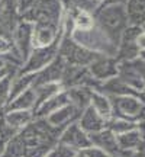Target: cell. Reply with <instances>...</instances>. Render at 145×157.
Listing matches in <instances>:
<instances>
[{
    "instance_id": "cell-3",
    "label": "cell",
    "mask_w": 145,
    "mask_h": 157,
    "mask_svg": "<svg viewBox=\"0 0 145 157\" xmlns=\"http://www.w3.org/2000/svg\"><path fill=\"white\" fill-rule=\"evenodd\" d=\"M102 54H96L93 51L84 48L71 39V35L62 32L58 47V57L64 60L68 66H80V67H89L91 63Z\"/></svg>"
},
{
    "instance_id": "cell-20",
    "label": "cell",
    "mask_w": 145,
    "mask_h": 157,
    "mask_svg": "<svg viewBox=\"0 0 145 157\" xmlns=\"http://www.w3.org/2000/svg\"><path fill=\"white\" fill-rule=\"evenodd\" d=\"M34 84H35V73L16 71L10 77V99H13L17 95H20L25 90L32 89Z\"/></svg>"
},
{
    "instance_id": "cell-26",
    "label": "cell",
    "mask_w": 145,
    "mask_h": 157,
    "mask_svg": "<svg viewBox=\"0 0 145 157\" xmlns=\"http://www.w3.org/2000/svg\"><path fill=\"white\" fill-rule=\"evenodd\" d=\"M28 156V147L22 140V137L16 134L6 147L5 153L2 157H26Z\"/></svg>"
},
{
    "instance_id": "cell-27",
    "label": "cell",
    "mask_w": 145,
    "mask_h": 157,
    "mask_svg": "<svg viewBox=\"0 0 145 157\" xmlns=\"http://www.w3.org/2000/svg\"><path fill=\"white\" fill-rule=\"evenodd\" d=\"M107 128L110 129L115 135H119L123 134V132H128L131 129L138 128V122L128 121V119H123V118H112L107 122Z\"/></svg>"
},
{
    "instance_id": "cell-12",
    "label": "cell",
    "mask_w": 145,
    "mask_h": 157,
    "mask_svg": "<svg viewBox=\"0 0 145 157\" xmlns=\"http://www.w3.org/2000/svg\"><path fill=\"white\" fill-rule=\"evenodd\" d=\"M117 77L122 80L125 84H128L132 90H135L136 93H142L145 89L144 78L141 76V73L136 70L132 61H123L119 63L117 66Z\"/></svg>"
},
{
    "instance_id": "cell-23",
    "label": "cell",
    "mask_w": 145,
    "mask_h": 157,
    "mask_svg": "<svg viewBox=\"0 0 145 157\" xmlns=\"http://www.w3.org/2000/svg\"><path fill=\"white\" fill-rule=\"evenodd\" d=\"M34 90H35V96H36V106H35V109H36L41 103H44L50 98L55 96L57 93H60L61 90H64V87L58 82H50V83L35 84Z\"/></svg>"
},
{
    "instance_id": "cell-29",
    "label": "cell",
    "mask_w": 145,
    "mask_h": 157,
    "mask_svg": "<svg viewBox=\"0 0 145 157\" xmlns=\"http://www.w3.org/2000/svg\"><path fill=\"white\" fill-rule=\"evenodd\" d=\"M10 101V77L0 82V117L5 113Z\"/></svg>"
},
{
    "instance_id": "cell-30",
    "label": "cell",
    "mask_w": 145,
    "mask_h": 157,
    "mask_svg": "<svg viewBox=\"0 0 145 157\" xmlns=\"http://www.w3.org/2000/svg\"><path fill=\"white\" fill-rule=\"evenodd\" d=\"M76 154H77L76 150H72L71 147H68L58 141L55 146L45 154V157H76Z\"/></svg>"
},
{
    "instance_id": "cell-7",
    "label": "cell",
    "mask_w": 145,
    "mask_h": 157,
    "mask_svg": "<svg viewBox=\"0 0 145 157\" xmlns=\"http://www.w3.org/2000/svg\"><path fill=\"white\" fill-rule=\"evenodd\" d=\"M12 42L15 45L17 54L25 63L31 51L34 50V23L28 22L25 19H19L16 28L13 31V35H12Z\"/></svg>"
},
{
    "instance_id": "cell-40",
    "label": "cell",
    "mask_w": 145,
    "mask_h": 157,
    "mask_svg": "<svg viewBox=\"0 0 145 157\" xmlns=\"http://www.w3.org/2000/svg\"><path fill=\"white\" fill-rule=\"evenodd\" d=\"M76 157H86V156H84V154H83V153H81V151H77V154H76Z\"/></svg>"
},
{
    "instance_id": "cell-42",
    "label": "cell",
    "mask_w": 145,
    "mask_h": 157,
    "mask_svg": "<svg viewBox=\"0 0 145 157\" xmlns=\"http://www.w3.org/2000/svg\"><path fill=\"white\" fill-rule=\"evenodd\" d=\"M142 29H144V31H145V23H144V25H142Z\"/></svg>"
},
{
    "instance_id": "cell-32",
    "label": "cell",
    "mask_w": 145,
    "mask_h": 157,
    "mask_svg": "<svg viewBox=\"0 0 145 157\" xmlns=\"http://www.w3.org/2000/svg\"><path fill=\"white\" fill-rule=\"evenodd\" d=\"M9 52H17L15 50V45L12 42V39H7L5 36H0V56L9 54Z\"/></svg>"
},
{
    "instance_id": "cell-2",
    "label": "cell",
    "mask_w": 145,
    "mask_h": 157,
    "mask_svg": "<svg viewBox=\"0 0 145 157\" xmlns=\"http://www.w3.org/2000/svg\"><path fill=\"white\" fill-rule=\"evenodd\" d=\"M71 39L96 54L116 57L117 45L97 26V23L89 29H72Z\"/></svg>"
},
{
    "instance_id": "cell-41",
    "label": "cell",
    "mask_w": 145,
    "mask_h": 157,
    "mask_svg": "<svg viewBox=\"0 0 145 157\" xmlns=\"http://www.w3.org/2000/svg\"><path fill=\"white\" fill-rule=\"evenodd\" d=\"M95 2H96V3H97V5H99V6H100L102 3H103V2H105V0H95Z\"/></svg>"
},
{
    "instance_id": "cell-36",
    "label": "cell",
    "mask_w": 145,
    "mask_h": 157,
    "mask_svg": "<svg viewBox=\"0 0 145 157\" xmlns=\"http://www.w3.org/2000/svg\"><path fill=\"white\" fill-rule=\"evenodd\" d=\"M136 44L139 47V50H145V31L142 29V32L139 34L138 39H136Z\"/></svg>"
},
{
    "instance_id": "cell-8",
    "label": "cell",
    "mask_w": 145,
    "mask_h": 157,
    "mask_svg": "<svg viewBox=\"0 0 145 157\" xmlns=\"http://www.w3.org/2000/svg\"><path fill=\"white\" fill-rule=\"evenodd\" d=\"M58 141L68 147H71L72 150H76V151H81V150L91 146L90 135L78 125V121L70 124L68 127L62 129Z\"/></svg>"
},
{
    "instance_id": "cell-39",
    "label": "cell",
    "mask_w": 145,
    "mask_h": 157,
    "mask_svg": "<svg viewBox=\"0 0 145 157\" xmlns=\"http://www.w3.org/2000/svg\"><path fill=\"white\" fill-rule=\"evenodd\" d=\"M138 58H141V60H144L145 61V50H141L139 51V57Z\"/></svg>"
},
{
    "instance_id": "cell-22",
    "label": "cell",
    "mask_w": 145,
    "mask_h": 157,
    "mask_svg": "<svg viewBox=\"0 0 145 157\" xmlns=\"http://www.w3.org/2000/svg\"><path fill=\"white\" fill-rule=\"evenodd\" d=\"M100 92H103L105 95L107 96H123V95H139V93H136L135 90H132L129 87L128 84H125L121 80V78L117 77H112L106 82H103L100 83L99 86V89Z\"/></svg>"
},
{
    "instance_id": "cell-17",
    "label": "cell",
    "mask_w": 145,
    "mask_h": 157,
    "mask_svg": "<svg viewBox=\"0 0 145 157\" xmlns=\"http://www.w3.org/2000/svg\"><path fill=\"white\" fill-rule=\"evenodd\" d=\"M2 117L6 121V124L17 132L25 127H28L35 119L34 111H6Z\"/></svg>"
},
{
    "instance_id": "cell-24",
    "label": "cell",
    "mask_w": 145,
    "mask_h": 157,
    "mask_svg": "<svg viewBox=\"0 0 145 157\" xmlns=\"http://www.w3.org/2000/svg\"><path fill=\"white\" fill-rule=\"evenodd\" d=\"M129 25L142 26L145 23V0H128L125 5Z\"/></svg>"
},
{
    "instance_id": "cell-4",
    "label": "cell",
    "mask_w": 145,
    "mask_h": 157,
    "mask_svg": "<svg viewBox=\"0 0 145 157\" xmlns=\"http://www.w3.org/2000/svg\"><path fill=\"white\" fill-rule=\"evenodd\" d=\"M113 108V118H123L138 122L145 118V102L141 95L109 96Z\"/></svg>"
},
{
    "instance_id": "cell-21",
    "label": "cell",
    "mask_w": 145,
    "mask_h": 157,
    "mask_svg": "<svg viewBox=\"0 0 145 157\" xmlns=\"http://www.w3.org/2000/svg\"><path fill=\"white\" fill-rule=\"evenodd\" d=\"M90 106L93 108L99 115H102V117L105 118L107 122L113 118V108H112L110 98L107 95H105L103 92H100V90H93Z\"/></svg>"
},
{
    "instance_id": "cell-25",
    "label": "cell",
    "mask_w": 145,
    "mask_h": 157,
    "mask_svg": "<svg viewBox=\"0 0 145 157\" xmlns=\"http://www.w3.org/2000/svg\"><path fill=\"white\" fill-rule=\"evenodd\" d=\"M139 47L136 42H129V41H119L116 51V60L119 63L123 61H134L139 57Z\"/></svg>"
},
{
    "instance_id": "cell-33",
    "label": "cell",
    "mask_w": 145,
    "mask_h": 157,
    "mask_svg": "<svg viewBox=\"0 0 145 157\" xmlns=\"http://www.w3.org/2000/svg\"><path fill=\"white\" fill-rule=\"evenodd\" d=\"M81 153H83L86 157H110L107 153H105L102 148H99V147H96V146L87 147V148L81 150Z\"/></svg>"
},
{
    "instance_id": "cell-16",
    "label": "cell",
    "mask_w": 145,
    "mask_h": 157,
    "mask_svg": "<svg viewBox=\"0 0 145 157\" xmlns=\"http://www.w3.org/2000/svg\"><path fill=\"white\" fill-rule=\"evenodd\" d=\"M65 103H70V99H68L67 92L64 89L60 93H57L55 96L50 98L48 101H45L44 103H41L34 111V115H35V118H46V117H50L51 113L55 112L57 109L64 106Z\"/></svg>"
},
{
    "instance_id": "cell-13",
    "label": "cell",
    "mask_w": 145,
    "mask_h": 157,
    "mask_svg": "<svg viewBox=\"0 0 145 157\" xmlns=\"http://www.w3.org/2000/svg\"><path fill=\"white\" fill-rule=\"evenodd\" d=\"M78 125L87 132V134H93L97 131H102L107 127V121L105 118L99 115L91 106H87L81 112V117L78 119Z\"/></svg>"
},
{
    "instance_id": "cell-5",
    "label": "cell",
    "mask_w": 145,
    "mask_h": 157,
    "mask_svg": "<svg viewBox=\"0 0 145 157\" xmlns=\"http://www.w3.org/2000/svg\"><path fill=\"white\" fill-rule=\"evenodd\" d=\"M64 13H65V9H64L62 0H41L32 10L20 16V19H25L32 23L51 22L61 25Z\"/></svg>"
},
{
    "instance_id": "cell-38",
    "label": "cell",
    "mask_w": 145,
    "mask_h": 157,
    "mask_svg": "<svg viewBox=\"0 0 145 157\" xmlns=\"http://www.w3.org/2000/svg\"><path fill=\"white\" fill-rule=\"evenodd\" d=\"M6 66H10V64H7V63L5 61V58L0 56V68H2V67H6Z\"/></svg>"
},
{
    "instance_id": "cell-9",
    "label": "cell",
    "mask_w": 145,
    "mask_h": 157,
    "mask_svg": "<svg viewBox=\"0 0 145 157\" xmlns=\"http://www.w3.org/2000/svg\"><path fill=\"white\" fill-rule=\"evenodd\" d=\"M117 66H119V61L116 60V57L99 56L89 66V71L96 82L103 83L112 77H116Z\"/></svg>"
},
{
    "instance_id": "cell-19",
    "label": "cell",
    "mask_w": 145,
    "mask_h": 157,
    "mask_svg": "<svg viewBox=\"0 0 145 157\" xmlns=\"http://www.w3.org/2000/svg\"><path fill=\"white\" fill-rule=\"evenodd\" d=\"M93 90L95 89H91L89 86H74V87L65 89V92H67V95H68L70 103L76 105L81 111H84L87 106H90Z\"/></svg>"
},
{
    "instance_id": "cell-31",
    "label": "cell",
    "mask_w": 145,
    "mask_h": 157,
    "mask_svg": "<svg viewBox=\"0 0 145 157\" xmlns=\"http://www.w3.org/2000/svg\"><path fill=\"white\" fill-rule=\"evenodd\" d=\"M39 2L41 0H15V7H16V12H17V15H19V17L26 15L29 10H32Z\"/></svg>"
},
{
    "instance_id": "cell-28",
    "label": "cell",
    "mask_w": 145,
    "mask_h": 157,
    "mask_svg": "<svg viewBox=\"0 0 145 157\" xmlns=\"http://www.w3.org/2000/svg\"><path fill=\"white\" fill-rule=\"evenodd\" d=\"M17 134V131L9 127L6 121L3 119V117H0V157L3 156V153H5L6 147L9 144V141Z\"/></svg>"
},
{
    "instance_id": "cell-10",
    "label": "cell",
    "mask_w": 145,
    "mask_h": 157,
    "mask_svg": "<svg viewBox=\"0 0 145 157\" xmlns=\"http://www.w3.org/2000/svg\"><path fill=\"white\" fill-rule=\"evenodd\" d=\"M81 109L77 108L76 105H72V103H65L64 106H61L60 109H57L54 113H51L50 117H46L45 119L48 121V122L54 127V128L62 129L68 127L70 124L72 122H77L80 117H81Z\"/></svg>"
},
{
    "instance_id": "cell-35",
    "label": "cell",
    "mask_w": 145,
    "mask_h": 157,
    "mask_svg": "<svg viewBox=\"0 0 145 157\" xmlns=\"http://www.w3.org/2000/svg\"><path fill=\"white\" fill-rule=\"evenodd\" d=\"M132 157H145V140L141 141V144L134 151V156Z\"/></svg>"
},
{
    "instance_id": "cell-34",
    "label": "cell",
    "mask_w": 145,
    "mask_h": 157,
    "mask_svg": "<svg viewBox=\"0 0 145 157\" xmlns=\"http://www.w3.org/2000/svg\"><path fill=\"white\" fill-rule=\"evenodd\" d=\"M132 63H134V66L136 67V70L141 73L142 78H144V83H145V61H144V60H141V58H136V60H134Z\"/></svg>"
},
{
    "instance_id": "cell-11",
    "label": "cell",
    "mask_w": 145,
    "mask_h": 157,
    "mask_svg": "<svg viewBox=\"0 0 145 157\" xmlns=\"http://www.w3.org/2000/svg\"><path fill=\"white\" fill-rule=\"evenodd\" d=\"M90 141H91V146H96V147H99V148H102L103 151L107 153L110 157H122L121 148L117 146L116 135L113 134L107 127L105 129H102V131L90 134Z\"/></svg>"
},
{
    "instance_id": "cell-1",
    "label": "cell",
    "mask_w": 145,
    "mask_h": 157,
    "mask_svg": "<svg viewBox=\"0 0 145 157\" xmlns=\"http://www.w3.org/2000/svg\"><path fill=\"white\" fill-rule=\"evenodd\" d=\"M93 15L97 26L115 44H119L121 35L129 25L126 7L123 5H100Z\"/></svg>"
},
{
    "instance_id": "cell-14",
    "label": "cell",
    "mask_w": 145,
    "mask_h": 157,
    "mask_svg": "<svg viewBox=\"0 0 145 157\" xmlns=\"http://www.w3.org/2000/svg\"><path fill=\"white\" fill-rule=\"evenodd\" d=\"M65 66L67 64L64 63V60L60 58V57H57L50 66H46L44 70L35 73V84L50 83V82H58V83H61V77H62Z\"/></svg>"
},
{
    "instance_id": "cell-15",
    "label": "cell",
    "mask_w": 145,
    "mask_h": 157,
    "mask_svg": "<svg viewBox=\"0 0 145 157\" xmlns=\"http://www.w3.org/2000/svg\"><path fill=\"white\" fill-rule=\"evenodd\" d=\"M116 140H117V146L121 148V153H122V157H132L134 151L138 148V146L141 144V141L144 138L141 135L139 129L135 128L128 131V132L116 135Z\"/></svg>"
},
{
    "instance_id": "cell-37",
    "label": "cell",
    "mask_w": 145,
    "mask_h": 157,
    "mask_svg": "<svg viewBox=\"0 0 145 157\" xmlns=\"http://www.w3.org/2000/svg\"><path fill=\"white\" fill-rule=\"evenodd\" d=\"M128 0H105L102 5H126Z\"/></svg>"
},
{
    "instance_id": "cell-18",
    "label": "cell",
    "mask_w": 145,
    "mask_h": 157,
    "mask_svg": "<svg viewBox=\"0 0 145 157\" xmlns=\"http://www.w3.org/2000/svg\"><path fill=\"white\" fill-rule=\"evenodd\" d=\"M35 106H36V96L32 87L10 99L6 111H35Z\"/></svg>"
},
{
    "instance_id": "cell-6",
    "label": "cell",
    "mask_w": 145,
    "mask_h": 157,
    "mask_svg": "<svg viewBox=\"0 0 145 157\" xmlns=\"http://www.w3.org/2000/svg\"><path fill=\"white\" fill-rule=\"evenodd\" d=\"M58 47H60V41H57L55 44L46 45V47H35L17 71L38 73L41 70H44L58 57Z\"/></svg>"
}]
</instances>
